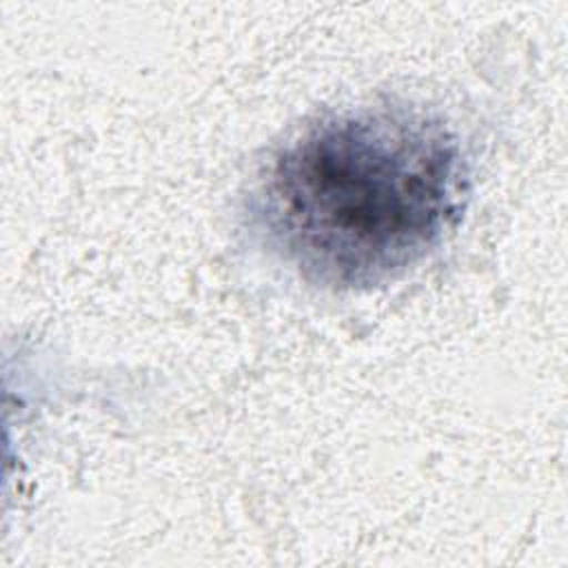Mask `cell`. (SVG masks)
<instances>
[{
    "instance_id": "obj_1",
    "label": "cell",
    "mask_w": 568,
    "mask_h": 568,
    "mask_svg": "<svg viewBox=\"0 0 568 568\" xmlns=\"http://www.w3.org/2000/svg\"><path fill=\"white\" fill-rule=\"evenodd\" d=\"M468 197L459 133L439 113L384 102L326 113L275 149L248 220L304 282L353 293L430 257Z\"/></svg>"
}]
</instances>
